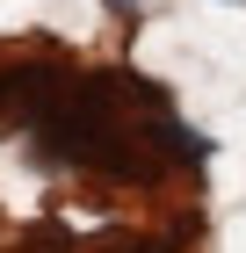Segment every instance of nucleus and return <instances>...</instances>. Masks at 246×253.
<instances>
[{
  "instance_id": "nucleus-1",
  "label": "nucleus",
  "mask_w": 246,
  "mask_h": 253,
  "mask_svg": "<svg viewBox=\"0 0 246 253\" xmlns=\"http://www.w3.org/2000/svg\"><path fill=\"white\" fill-rule=\"evenodd\" d=\"M101 253H174V246H159V239H116V246H101Z\"/></svg>"
},
{
  "instance_id": "nucleus-2",
  "label": "nucleus",
  "mask_w": 246,
  "mask_h": 253,
  "mask_svg": "<svg viewBox=\"0 0 246 253\" xmlns=\"http://www.w3.org/2000/svg\"><path fill=\"white\" fill-rule=\"evenodd\" d=\"M109 7H116V15H131V0H109Z\"/></svg>"
}]
</instances>
